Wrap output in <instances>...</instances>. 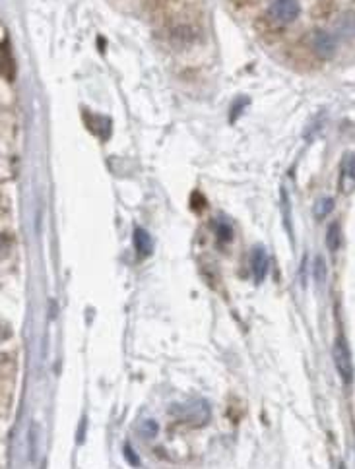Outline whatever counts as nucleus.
<instances>
[{
	"instance_id": "nucleus-1",
	"label": "nucleus",
	"mask_w": 355,
	"mask_h": 469,
	"mask_svg": "<svg viewBox=\"0 0 355 469\" xmlns=\"http://www.w3.org/2000/svg\"><path fill=\"white\" fill-rule=\"evenodd\" d=\"M338 51L336 35L326 29H311L293 47V57L305 65H321L330 60Z\"/></svg>"
},
{
	"instance_id": "nucleus-2",
	"label": "nucleus",
	"mask_w": 355,
	"mask_h": 469,
	"mask_svg": "<svg viewBox=\"0 0 355 469\" xmlns=\"http://www.w3.org/2000/svg\"><path fill=\"white\" fill-rule=\"evenodd\" d=\"M301 16L299 0H272L264 10V14L257 22V29L264 39L280 37L293 22Z\"/></svg>"
},
{
	"instance_id": "nucleus-3",
	"label": "nucleus",
	"mask_w": 355,
	"mask_h": 469,
	"mask_svg": "<svg viewBox=\"0 0 355 469\" xmlns=\"http://www.w3.org/2000/svg\"><path fill=\"white\" fill-rule=\"evenodd\" d=\"M334 364L338 369V374L342 381L349 384L354 381V359H351V351L347 348V341L340 336L338 340L334 341Z\"/></svg>"
},
{
	"instance_id": "nucleus-4",
	"label": "nucleus",
	"mask_w": 355,
	"mask_h": 469,
	"mask_svg": "<svg viewBox=\"0 0 355 469\" xmlns=\"http://www.w3.org/2000/svg\"><path fill=\"white\" fill-rule=\"evenodd\" d=\"M336 39L346 41V43H354L355 41V4L344 10L340 18L336 20Z\"/></svg>"
},
{
	"instance_id": "nucleus-5",
	"label": "nucleus",
	"mask_w": 355,
	"mask_h": 469,
	"mask_svg": "<svg viewBox=\"0 0 355 469\" xmlns=\"http://www.w3.org/2000/svg\"><path fill=\"white\" fill-rule=\"evenodd\" d=\"M340 190L344 194H351L355 190V157H349L342 167V175H340Z\"/></svg>"
},
{
	"instance_id": "nucleus-6",
	"label": "nucleus",
	"mask_w": 355,
	"mask_h": 469,
	"mask_svg": "<svg viewBox=\"0 0 355 469\" xmlns=\"http://www.w3.org/2000/svg\"><path fill=\"white\" fill-rule=\"evenodd\" d=\"M250 264H252V274H254V279H257V282H262V279H264V275H266V272H268V256H266V252H264V249H254Z\"/></svg>"
},
{
	"instance_id": "nucleus-7",
	"label": "nucleus",
	"mask_w": 355,
	"mask_h": 469,
	"mask_svg": "<svg viewBox=\"0 0 355 469\" xmlns=\"http://www.w3.org/2000/svg\"><path fill=\"white\" fill-rule=\"evenodd\" d=\"M0 74L8 80H12V76H14V60H12L8 45L0 47Z\"/></svg>"
},
{
	"instance_id": "nucleus-8",
	"label": "nucleus",
	"mask_w": 355,
	"mask_h": 469,
	"mask_svg": "<svg viewBox=\"0 0 355 469\" xmlns=\"http://www.w3.org/2000/svg\"><path fill=\"white\" fill-rule=\"evenodd\" d=\"M134 246H136V252L140 256H146L152 251V241H150V234L146 233L144 229L138 227L134 231Z\"/></svg>"
},
{
	"instance_id": "nucleus-9",
	"label": "nucleus",
	"mask_w": 355,
	"mask_h": 469,
	"mask_svg": "<svg viewBox=\"0 0 355 469\" xmlns=\"http://www.w3.org/2000/svg\"><path fill=\"white\" fill-rule=\"evenodd\" d=\"M326 243H328V249L332 252L338 251L340 243H342V231H340L338 223H332L330 229H328V234H326Z\"/></svg>"
},
{
	"instance_id": "nucleus-10",
	"label": "nucleus",
	"mask_w": 355,
	"mask_h": 469,
	"mask_svg": "<svg viewBox=\"0 0 355 469\" xmlns=\"http://www.w3.org/2000/svg\"><path fill=\"white\" fill-rule=\"evenodd\" d=\"M334 208V200L332 198H321L315 206V218L316 219H324Z\"/></svg>"
},
{
	"instance_id": "nucleus-11",
	"label": "nucleus",
	"mask_w": 355,
	"mask_h": 469,
	"mask_svg": "<svg viewBox=\"0 0 355 469\" xmlns=\"http://www.w3.org/2000/svg\"><path fill=\"white\" fill-rule=\"evenodd\" d=\"M216 233H218V239L219 241H231V234H233V231H231V227L227 225L226 221H218V225H216Z\"/></svg>"
},
{
	"instance_id": "nucleus-12",
	"label": "nucleus",
	"mask_w": 355,
	"mask_h": 469,
	"mask_svg": "<svg viewBox=\"0 0 355 469\" xmlns=\"http://www.w3.org/2000/svg\"><path fill=\"white\" fill-rule=\"evenodd\" d=\"M231 4H233L237 10H249L250 6L257 4V0H231Z\"/></svg>"
},
{
	"instance_id": "nucleus-13",
	"label": "nucleus",
	"mask_w": 355,
	"mask_h": 469,
	"mask_svg": "<svg viewBox=\"0 0 355 469\" xmlns=\"http://www.w3.org/2000/svg\"><path fill=\"white\" fill-rule=\"evenodd\" d=\"M146 427H144V430H142V432H144V435H155V432H157V425H155L154 421H148V423H144Z\"/></svg>"
},
{
	"instance_id": "nucleus-14",
	"label": "nucleus",
	"mask_w": 355,
	"mask_h": 469,
	"mask_svg": "<svg viewBox=\"0 0 355 469\" xmlns=\"http://www.w3.org/2000/svg\"><path fill=\"white\" fill-rule=\"evenodd\" d=\"M316 277H318V279L323 282V277H324V262H323V258L316 260Z\"/></svg>"
},
{
	"instance_id": "nucleus-15",
	"label": "nucleus",
	"mask_w": 355,
	"mask_h": 469,
	"mask_svg": "<svg viewBox=\"0 0 355 469\" xmlns=\"http://www.w3.org/2000/svg\"><path fill=\"white\" fill-rule=\"evenodd\" d=\"M124 452H127V458H129L130 463H134V465H138V458H136V454H134V450H130L129 446H127V450H124Z\"/></svg>"
},
{
	"instance_id": "nucleus-16",
	"label": "nucleus",
	"mask_w": 355,
	"mask_h": 469,
	"mask_svg": "<svg viewBox=\"0 0 355 469\" xmlns=\"http://www.w3.org/2000/svg\"><path fill=\"white\" fill-rule=\"evenodd\" d=\"M340 469H346V468H344V465H340Z\"/></svg>"
}]
</instances>
